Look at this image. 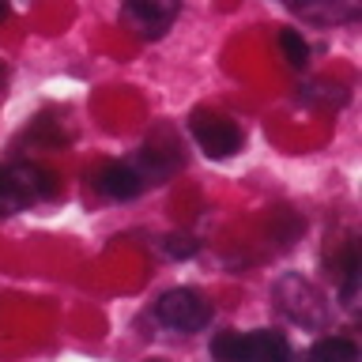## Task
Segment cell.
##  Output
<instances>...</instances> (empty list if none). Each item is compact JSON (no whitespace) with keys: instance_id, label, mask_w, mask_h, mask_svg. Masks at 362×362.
I'll use <instances>...</instances> for the list:
<instances>
[{"instance_id":"6da1fadb","label":"cell","mask_w":362,"mask_h":362,"mask_svg":"<svg viewBox=\"0 0 362 362\" xmlns=\"http://www.w3.org/2000/svg\"><path fill=\"white\" fill-rule=\"evenodd\" d=\"M272 298H276L279 313L291 325L305 328V332H325L328 321H332V310H328V298L321 294V287H313L298 272H283L276 287H272Z\"/></svg>"},{"instance_id":"7a4b0ae2","label":"cell","mask_w":362,"mask_h":362,"mask_svg":"<svg viewBox=\"0 0 362 362\" xmlns=\"http://www.w3.org/2000/svg\"><path fill=\"white\" fill-rule=\"evenodd\" d=\"M211 355L223 362H287L291 344L283 332H219L211 339Z\"/></svg>"},{"instance_id":"3957f363","label":"cell","mask_w":362,"mask_h":362,"mask_svg":"<svg viewBox=\"0 0 362 362\" xmlns=\"http://www.w3.org/2000/svg\"><path fill=\"white\" fill-rule=\"evenodd\" d=\"M155 321L163 328H170V332H181V336L200 332V328L211 325V302L192 287H174V291L158 294Z\"/></svg>"},{"instance_id":"277c9868","label":"cell","mask_w":362,"mask_h":362,"mask_svg":"<svg viewBox=\"0 0 362 362\" xmlns=\"http://www.w3.org/2000/svg\"><path fill=\"white\" fill-rule=\"evenodd\" d=\"M189 132L208 158H230V155L242 151V129L215 110H192L189 113Z\"/></svg>"},{"instance_id":"5b68a950","label":"cell","mask_w":362,"mask_h":362,"mask_svg":"<svg viewBox=\"0 0 362 362\" xmlns=\"http://www.w3.org/2000/svg\"><path fill=\"white\" fill-rule=\"evenodd\" d=\"M291 16L313 27H344V23H358L362 0H283Z\"/></svg>"},{"instance_id":"8992f818","label":"cell","mask_w":362,"mask_h":362,"mask_svg":"<svg viewBox=\"0 0 362 362\" xmlns=\"http://www.w3.org/2000/svg\"><path fill=\"white\" fill-rule=\"evenodd\" d=\"M181 0H124V16L144 38H163L177 19Z\"/></svg>"},{"instance_id":"52a82bcc","label":"cell","mask_w":362,"mask_h":362,"mask_svg":"<svg viewBox=\"0 0 362 362\" xmlns=\"http://www.w3.org/2000/svg\"><path fill=\"white\" fill-rule=\"evenodd\" d=\"M8 177H11L16 197L23 200V208H27V204H38V200L57 197V177L45 166H38V163H16V166H8Z\"/></svg>"},{"instance_id":"ba28073f","label":"cell","mask_w":362,"mask_h":362,"mask_svg":"<svg viewBox=\"0 0 362 362\" xmlns=\"http://www.w3.org/2000/svg\"><path fill=\"white\" fill-rule=\"evenodd\" d=\"M95 189L110 200H136L147 189V181L140 177V170L132 163H106L95 174Z\"/></svg>"},{"instance_id":"9c48e42d","label":"cell","mask_w":362,"mask_h":362,"mask_svg":"<svg viewBox=\"0 0 362 362\" xmlns=\"http://www.w3.org/2000/svg\"><path fill=\"white\" fill-rule=\"evenodd\" d=\"M310 355L313 358H332V362H351V358H358V344L347 336H321L310 347Z\"/></svg>"},{"instance_id":"30bf717a","label":"cell","mask_w":362,"mask_h":362,"mask_svg":"<svg viewBox=\"0 0 362 362\" xmlns=\"http://www.w3.org/2000/svg\"><path fill=\"white\" fill-rule=\"evenodd\" d=\"M279 49H283V57H287L291 68L310 64V42H305L298 30H279Z\"/></svg>"},{"instance_id":"8fae6325","label":"cell","mask_w":362,"mask_h":362,"mask_svg":"<svg viewBox=\"0 0 362 362\" xmlns=\"http://www.w3.org/2000/svg\"><path fill=\"white\" fill-rule=\"evenodd\" d=\"M158 249H163L170 260H189V257H197L200 242L192 234H166L163 242H158Z\"/></svg>"},{"instance_id":"7c38bea8","label":"cell","mask_w":362,"mask_h":362,"mask_svg":"<svg viewBox=\"0 0 362 362\" xmlns=\"http://www.w3.org/2000/svg\"><path fill=\"white\" fill-rule=\"evenodd\" d=\"M19 208H23V200L16 197V189H11L8 166H0V215H16Z\"/></svg>"},{"instance_id":"4fadbf2b","label":"cell","mask_w":362,"mask_h":362,"mask_svg":"<svg viewBox=\"0 0 362 362\" xmlns=\"http://www.w3.org/2000/svg\"><path fill=\"white\" fill-rule=\"evenodd\" d=\"M11 16V4H8V0H0V23H4Z\"/></svg>"}]
</instances>
